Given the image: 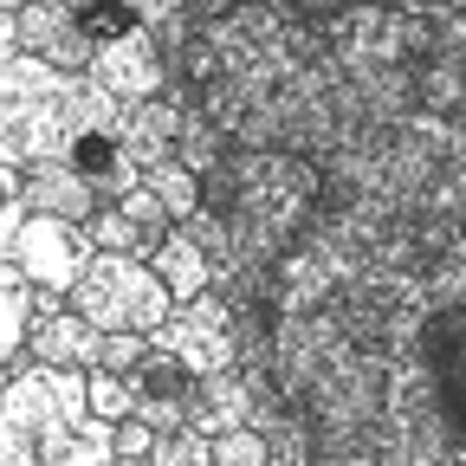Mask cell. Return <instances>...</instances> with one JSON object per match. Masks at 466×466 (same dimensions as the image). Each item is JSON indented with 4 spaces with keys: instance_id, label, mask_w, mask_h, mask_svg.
Returning a JSON list of instances; mask_svg holds the SVG:
<instances>
[{
    "instance_id": "16",
    "label": "cell",
    "mask_w": 466,
    "mask_h": 466,
    "mask_svg": "<svg viewBox=\"0 0 466 466\" xmlns=\"http://www.w3.org/2000/svg\"><path fill=\"white\" fill-rule=\"evenodd\" d=\"M91 408H97L104 421H130V415H137V376L91 370Z\"/></svg>"
},
{
    "instance_id": "1",
    "label": "cell",
    "mask_w": 466,
    "mask_h": 466,
    "mask_svg": "<svg viewBox=\"0 0 466 466\" xmlns=\"http://www.w3.org/2000/svg\"><path fill=\"white\" fill-rule=\"evenodd\" d=\"M116 421L91 408V370L7 363L0 389V466H110Z\"/></svg>"
},
{
    "instance_id": "14",
    "label": "cell",
    "mask_w": 466,
    "mask_h": 466,
    "mask_svg": "<svg viewBox=\"0 0 466 466\" xmlns=\"http://www.w3.org/2000/svg\"><path fill=\"white\" fill-rule=\"evenodd\" d=\"M33 324H39V285L7 259V266H0V363H20L26 357Z\"/></svg>"
},
{
    "instance_id": "17",
    "label": "cell",
    "mask_w": 466,
    "mask_h": 466,
    "mask_svg": "<svg viewBox=\"0 0 466 466\" xmlns=\"http://www.w3.org/2000/svg\"><path fill=\"white\" fill-rule=\"evenodd\" d=\"M149 460H156V466H214V434H201V428H168Z\"/></svg>"
},
{
    "instance_id": "20",
    "label": "cell",
    "mask_w": 466,
    "mask_h": 466,
    "mask_svg": "<svg viewBox=\"0 0 466 466\" xmlns=\"http://www.w3.org/2000/svg\"><path fill=\"white\" fill-rule=\"evenodd\" d=\"M156 441H162V434H156L143 415L116 421V453H124V460H149V453H156Z\"/></svg>"
},
{
    "instance_id": "2",
    "label": "cell",
    "mask_w": 466,
    "mask_h": 466,
    "mask_svg": "<svg viewBox=\"0 0 466 466\" xmlns=\"http://www.w3.org/2000/svg\"><path fill=\"white\" fill-rule=\"evenodd\" d=\"M116 97L91 85V72H58L52 58L7 52L0 66V162H66L91 116Z\"/></svg>"
},
{
    "instance_id": "10",
    "label": "cell",
    "mask_w": 466,
    "mask_h": 466,
    "mask_svg": "<svg viewBox=\"0 0 466 466\" xmlns=\"http://www.w3.org/2000/svg\"><path fill=\"white\" fill-rule=\"evenodd\" d=\"M253 408H259V389L240 376V370H214V376H201L195 382V395H188V428H201V434H233V428H253Z\"/></svg>"
},
{
    "instance_id": "8",
    "label": "cell",
    "mask_w": 466,
    "mask_h": 466,
    "mask_svg": "<svg viewBox=\"0 0 466 466\" xmlns=\"http://www.w3.org/2000/svg\"><path fill=\"white\" fill-rule=\"evenodd\" d=\"M175 227H182V220H175L149 188H130V195H116V201H104V208L91 214V240H97V253H137V259H156Z\"/></svg>"
},
{
    "instance_id": "19",
    "label": "cell",
    "mask_w": 466,
    "mask_h": 466,
    "mask_svg": "<svg viewBox=\"0 0 466 466\" xmlns=\"http://www.w3.org/2000/svg\"><path fill=\"white\" fill-rule=\"evenodd\" d=\"M156 350V337L143 330H104V350H97V370H116V376H130L143 357Z\"/></svg>"
},
{
    "instance_id": "5",
    "label": "cell",
    "mask_w": 466,
    "mask_h": 466,
    "mask_svg": "<svg viewBox=\"0 0 466 466\" xmlns=\"http://www.w3.org/2000/svg\"><path fill=\"white\" fill-rule=\"evenodd\" d=\"M0 259H14L39 291H66L72 299V285L85 279V266L97 259V240H91V227L78 220H58V214H33L26 233L0 253Z\"/></svg>"
},
{
    "instance_id": "12",
    "label": "cell",
    "mask_w": 466,
    "mask_h": 466,
    "mask_svg": "<svg viewBox=\"0 0 466 466\" xmlns=\"http://www.w3.org/2000/svg\"><path fill=\"white\" fill-rule=\"evenodd\" d=\"M188 116H195V104H175L168 91L149 97V104H130V156L143 168L175 162L182 156V137H188Z\"/></svg>"
},
{
    "instance_id": "7",
    "label": "cell",
    "mask_w": 466,
    "mask_h": 466,
    "mask_svg": "<svg viewBox=\"0 0 466 466\" xmlns=\"http://www.w3.org/2000/svg\"><path fill=\"white\" fill-rule=\"evenodd\" d=\"M104 330L66 299V291H39V324L26 337V357L46 370H97Z\"/></svg>"
},
{
    "instance_id": "6",
    "label": "cell",
    "mask_w": 466,
    "mask_h": 466,
    "mask_svg": "<svg viewBox=\"0 0 466 466\" xmlns=\"http://www.w3.org/2000/svg\"><path fill=\"white\" fill-rule=\"evenodd\" d=\"M91 85H104L116 104H149L168 91V52L149 26L124 33V39H104L91 58Z\"/></svg>"
},
{
    "instance_id": "18",
    "label": "cell",
    "mask_w": 466,
    "mask_h": 466,
    "mask_svg": "<svg viewBox=\"0 0 466 466\" xmlns=\"http://www.w3.org/2000/svg\"><path fill=\"white\" fill-rule=\"evenodd\" d=\"M214 466H272V441L259 428H233L214 441Z\"/></svg>"
},
{
    "instance_id": "15",
    "label": "cell",
    "mask_w": 466,
    "mask_h": 466,
    "mask_svg": "<svg viewBox=\"0 0 466 466\" xmlns=\"http://www.w3.org/2000/svg\"><path fill=\"white\" fill-rule=\"evenodd\" d=\"M143 188H149L175 220H188V214H201V201H208V175H201V168H188L182 156H175V162L143 168Z\"/></svg>"
},
{
    "instance_id": "9",
    "label": "cell",
    "mask_w": 466,
    "mask_h": 466,
    "mask_svg": "<svg viewBox=\"0 0 466 466\" xmlns=\"http://www.w3.org/2000/svg\"><path fill=\"white\" fill-rule=\"evenodd\" d=\"M137 376V415L156 428V434H168V428H188V395H195V370L175 357V350H149V357L130 370Z\"/></svg>"
},
{
    "instance_id": "3",
    "label": "cell",
    "mask_w": 466,
    "mask_h": 466,
    "mask_svg": "<svg viewBox=\"0 0 466 466\" xmlns=\"http://www.w3.org/2000/svg\"><path fill=\"white\" fill-rule=\"evenodd\" d=\"M72 305L97 324V330H143L156 337L175 318V291L162 285V272L137 253H97L85 266V279L72 285Z\"/></svg>"
},
{
    "instance_id": "13",
    "label": "cell",
    "mask_w": 466,
    "mask_h": 466,
    "mask_svg": "<svg viewBox=\"0 0 466 466\" xmlns=\"http://www.w3.org/2000/svg\"><path fill=\"white\" fill-rule=\"evenodd\" d=\"M149 266H156V272H162V285L175 291V305H188V299H201V291H214V272H220V259L195 240L188 227H175Z\"/></svg>"
},
{
    "instance_id": "4",
    "label": "cell",
    "mask_w": 466,
    "mask_h": 466,
    "mask_svg": "<svg viewBox=\"0 0 466 466\" xmlns=\"http://www.w3.org/2000/svg\"><path fill=\"white\" fill-rule=\"evenodd\" d=\"M162 350H175L195 376L214 370H240V305L220 299V291H201V299L175 305V318L156 330Z\"/></svg>"
},
{
    "instance_id": "21",
    "label": "cell",
    "mask_w": 466,
    "mask_h": 466,
    "mask_svg": "<svg viewBox=\"0 0 466 466\" xmlns=\"http://www.w3.org/2000/svg\"><path fill=\"white\" fill-rule=\"evenodd\" d=\"M110 466H156V460H124V453H116V460H110Z\"/></svg>"
},
{
    "instance_id": "11",
    "label": "cell",
    "mask_w": 466,
    "mask_h": 466,
    "mask_svg": "<svg viewBox=\"0 0 466 466\" xmlns=\"http://www.w3.org/2000/svg\"><path fill=\"white\" fill-rule=\"evenodd\" d=\"M26 208H33V214H58V220L91 227V214L104 208V195L85 182L72 162H26Z\"/></svg>"
}]
</instances>
